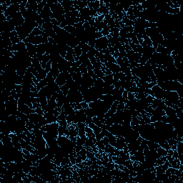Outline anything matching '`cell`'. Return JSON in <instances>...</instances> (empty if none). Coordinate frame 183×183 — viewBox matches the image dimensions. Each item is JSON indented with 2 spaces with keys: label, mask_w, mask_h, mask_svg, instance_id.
<instances>
[{
  "label": "cell",
  "mask_w": 183,
  "mask_h": 183,
  "mask_svg": "<svg viewBox=\"0 0 183 183\" xmlns=\"http://www.w3.org/2000/svg\"><path fill=\"white\" fill-rule=\"evenodd\" d=\"M7 20L10 21L11 24L15 27V28L22 25L25 22L24 18L23 17L22 13H21L20 11L16 13L15 15L11 16V17H7Z\"/></svg>",
  "instance_id": "cell-2"
},
{
  "label": "cell",
  "mask_w": 183,
  "mask_h": 183,
  "mask_svg": "<svg viewBox=\"0 0 183 183\" xmlns=\"http://www.w3.org/2000/svg\"><path fill=\"white\" fill-rule=\"evenodd\" d=\"M152 94H153V97L156 99H164V93H165V90L162 89V88L156 85L154 87L151 88Z\"/></svg>",
  "instance_id": "cell-5"
},
{
  "label": "cell",
  "mask_w": 183,
  "mask_h": 183,
  "mask_svg": "<svg viewBox=\"0 0 183 183\" xmlns=\"http://www.w3.org/2000/svg\"><path fill=\"white\" fill-rule=\"evenodd\" d=\"M10 40L12 42L13 45H16V44L20 42L21 39L20 38L19 35L17 34V32H16V30H14L13 32H11L10 34Z\"/></svg>",
  "instance_id": "cell-9"
},
{
  "label": "cell",
  "mask_w": 183,
  "mask_h": 183,
  "mask_svg": "<svg viewBox=\"0 0 183 183\" xmlns=\"http://www.w3.org/2000/svg\"><path fill=\"white\" fill-rule=\"evenodd\" d=\"M70 77H72V75L69 72H62L58 75L57 78L55 79V82H56L57 85H59L61 87L65 84L67 81Z\"/></svg>",
  "instance_id": "cell-4"
},
{
  "label": "cell",
  "mask_w": 183,
  "mask_h": 183,
  "mask_svg": "<svg viewBox=\"0 0 183 183\" xmlns=\"http://www.w3.org/2000/svg\"><path fill=\"white\" fill-rule=\"evenodd\" d=\"M26 46H27V50L29 53V56L32 58L35 57V55L37 54V45H32L31 43H27Z\"/></svg>",
  "instance_id": "cell-7"
},
{
  "label": "cell",
  "mask_w": 183,
  "mask_h": 183,
  "mask_svg": "<svg viewBox=\"0 0 183 183\" xmlns=\"http://www.w3.org/2000/svg\"><path fill=\"white\" fill-rule=\"evenodd\" d=\"M109 45H110V44H109V40L107 37H102L96 39L94 48H95L98 52H101L102 50L107 49Z\"/></svg>",
  "instance_id": "cell-3"
},
{
  "label": "cell",
  "mask_w": 183,
  "mask_h": 183,
  "mask_svg": "<svg viewBox=\"0 0 183 183\" xmlns=\"http://www.w3.org/2000/svg\"><path fill=\"white\" fill-rule=\"evenodd\" d=\"M38 27L39 25L35 21H25L22 25L16 27L15 30L17 32L21 41H24L27 37H28L34 29Z\"/></svg>",
  "instance_id": "cell-1"
},
{
  "label": "cell",
  "mask_w": 183,
  "mask_h": 183,
  "mask_svg": "<svg viewBox=\"0 0 183 183\" xmlns=\"http://www.w3.org/2000/svg\"><path fill=\"white\" fill-rule=\"evenodd\" d=\"M147 144L150 150H156L159 147V144H157V143L152 140H147Z\"/></svg>",
  "instance_id": "cell-10"
},
{
  "label": "cell",
  "mask_w": 183,
  "mask_h": 183,
  "mask_svg": "<svg viewBox=\"0 0 183 183\" xmlns=\"http://www.w3.org/2000/svg\"><path fill=\"white\" fill-rule=\"evenodd\" d=\"M26 9L27 10L37 11V10H38L37 2H36V0H33V1H27Z\"/></svg>",
  "instance_id": "cell-8"
},
{
  "label": "cell",
  "mask_w": 183,
  "mask_h": 183,
  "mask_svg": "<svg viewBox=\"0 0 183 183\" xmlns=\"http://www.w3.org/2000/svg\"><path fill=\"white\" fill-rule=\"evenodd\" d=\"M156 151L160 157H164V156H167V155H168V151H167L166 150H164V148L161 147L160 146L157 148V149L156 150Z\"/></svg>",
  "instance_id": "cell-11"
},
{
  "label": "cell",
  "mask_w": 183,
  "mask_h": 183,
  "mask_svg": "<svg viewBox=\"0 0 183 183\" xmlns=\"http://www.w3.org/2000/svg\"><path fill=\"white\" fill-rule=\"evenodd\" d=\"M62 6L63 7L64 10L65 11V13H68L69 11L73 10L74 9V3L73 1H70V0H67V1H62Z\"/></svg>",
  "instance_id": "cell-6"
}]
</instances>
